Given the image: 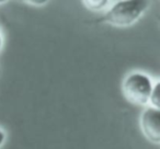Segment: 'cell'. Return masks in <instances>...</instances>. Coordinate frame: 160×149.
<instances>
[{
	"label": "cell",
	"instance_id": "cell-3",
	"mask_svg": "<svg viewBox=\"0 0 160 149\" xmlns=\"http://www.w3.org/2000/svg\"><path fill=\"white\" fill-rule=\"evenodd\" d=\"M142 127L145 135L153 142H160V111L149 107L142 116Z\"/></svg>",
	"mask_w": 160,
	"mask_h": 149
},
{
	"label": "cell",
	"instance_id": "cell-5",
	"mask_svg": "<svg viewBox=\"0 0 160 149\" xmlns=\"http://www.w3.org/2000/svg\"><path fill=\"white\" fill-rule=\"evenodd\" d=\"M85 3L88 5V8H91V9H101L107 5L108 1H93V0H91V1H85Z\"/></svg>",
	"mask_w": 160,
	"mask_h": 149
},
{
	"label": "cell",
	"instance_id": "cell-1",
	"mask_svg": "<svg viewBox=\"0 0 160 149\" xmlns=\"http://www.w3.org/2000/svg\"><path fill=\"white\" fill-rule=\"evenodd\" d=\"M147 1L127 0L120 1L112 7L105 16V20L114 25H129L136 21L147 8Z\"/></svg>",
	"mask_w": 160,
	"mask_h": 149
},
{
	"label": "cell",
	"instance_id": "cell-2",
	"mask_svg": "<svg viewBox=\"0 0 160 149\" xmlns=\"http://www.w3.org/2000/svg\"><path fill=\"white\" fill-rule=\"evenodd\" d=\"M152 87L150 79L142 73H132L123 83L125 98L133 103L145 104L150 98Z\"/></svg>",
	"mask_w": 160,
	"mask_h": 149
},
{
	"label": "cell",
	"instance_id": "cell-7",
	"mask_svg": "<svg viewBox=\"0 0 160 149\" xmlns=\"http://www.w3.org/2000/svg\"><path fill=\"white\" fill-rule=\"evenodd\" d=\"M0 48H1V37H0Z\"/></svg>",
	"mask_w": 160,
	"mask_h": 149
},
{
	"label": "cell",
	"instance_id": "cell-4",
	"mask_svg": "<svg viewBox=\"0 0 160 149\" xmlns=\"http://www.w3.org/2000/svg\"><path fill=\"white\" fill-rule=\"evenodd\" d=\"M152 102V104L156 107V109L160 107V83H156L155 88H152L150 98H149Z\"/></svg>",
	"mask_w": 160,
	"mask_h": 149
},
{
	"label": "cell",
	"instance_id": "cell-6",
	"mask_svg": "<svg viewBox=\"0 0 160 149\" xmlns=\"http://www.w3.org/2000/svg\"><path fill=\"white\" fill-rule=\"evenodd\" d=\"M3 140H5V134H3L2 132L0 131V145L2 144Z\"/></svg>",
	"mask_w": 160,
	"mask_h": 149
}]
</instances>
